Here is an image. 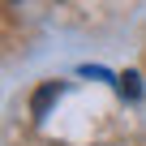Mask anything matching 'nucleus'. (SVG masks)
I'll return each instance as SVG.
<instances>
[{
    "label": "nucleus",
    "instance_id": "f257e3e1",
    "mask_svg": "<svg viewBox=\"0 0 146 146\" xmlns=\"http://www.w3.org/2000/svg\"><path fill=\"white\" fill-rule=\"evenodd\" d=\"M60 90H64L60 82H43V86L30 95V116H35V120H43V116H47V108L60 99Z\"/></svg>",
    "mask_w": 146,
    "mask_h": 146
},
{
    "label": "nucleus",
    "instance_id": "f03ea898",
    "mask_svg": "<svg viewBox=\"0 0 146 146\" xmlns=\"http://www.w3.org/2000/svg\"><path fill=\"white\" fill-rule=\"evenodd\" d=\"M116 86H120V95H125V99H137V95H142V78H137V73H120Z\"/></svg>",
    "mask_w": 146,
    "mask_h": 146
},
{
    "label": "nucleus",
    "instance_id": "7ed1b4c3",
    "mask_svg": "<svg viewBox=\"0 0 146 146\" xmlns=\"http://www.w3.org/2000/svg\"><path fill=\"white\" fill-rule=\"evenodd\" d=\"M9 5H17V0H9Z\"/></svg>",
    "mask_w": 146,
    "mask_h": 146
}]
</instances>
